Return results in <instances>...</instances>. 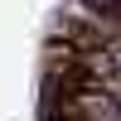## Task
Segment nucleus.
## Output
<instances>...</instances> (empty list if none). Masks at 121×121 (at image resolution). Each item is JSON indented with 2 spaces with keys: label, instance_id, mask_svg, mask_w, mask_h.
Instances as JSON below:
<instances>
[{
  "label": "nucleus",
  "instance_id": "1",
  "mask_svg": "<svg viewBox=\"0 0 121 121\" xmlns=\"http://www.w3.org/2000/svg\"><path fill=\"white\" fill-rule=\"evenodd\" d=\"M82 5H87V10H97V15H112L116 0H82Z\"/></svg>",
  "mask_w": 121,
  "mask_h": 121
}]
</instances>
